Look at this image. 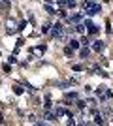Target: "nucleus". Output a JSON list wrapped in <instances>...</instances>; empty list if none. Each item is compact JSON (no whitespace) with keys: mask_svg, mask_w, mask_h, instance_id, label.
<instances>
[{"mask_svg":"<svg viewBox=\"0 0 113 126\" xmlns=\"http://www.w3.org/2000/svg\"><path fill=\"white\" fill-rule=\"evenodd\" d=\"M83 10H85L89 15H96V13H100V11H102V6L89 0V2H85V4H83Z\"/></svg>","mask_w":113,"mask_h":126,"instance_id":"f257e3e1","label":"nucleus"},{"mask_svg":"<svg viewBox=\"0 0 113 126\" xmlns=\"http://www.w3.org/2000/svg\"><path fill=\"white\" fill-rule=\"evenodd\" d=\"M51 34H53V38H59V40H64L66 34H64V28H62V25H53V30H51Z\"/></svg>","mask_w":113,"mask_h":126,"instance_id":"f03ea898","label":"nucleus"},{"mask_svg":"<svg viewBox=\"0 0 113 126\" xmlns=\"http://www.w3.org/2000/svg\"><path fill=\"white\" fill-rule=\"evenodd\" d=\"M19 28H17V21L15 19H8L6 21V32L8 34H13V32H17Z\"/></svg>","mask_w":113,"mask_h":126,"instance_id":"7ed1b4c3","label":"nucleus"},{"mask_svg":"<svg viewBox=\"0 0 113 126\" xmlns=\"http://www.w3.org/2000/svg\"><path fill=\"white\" fill-rule=\"evenodd\" d=\"M85 28H87V30H89V32H91V34H94V32H98V26L94 25V23H91V21H87V23H85Z\"/></svg>","mask_w":113,"mask_h":126,"instance_id":"20e7f679","label":"nucleus"},{"mask_svg":"<svg viewBox=\"0 0 113 126\" xmlns=\"http://www.w3.org/2000/svg\"><path fill=\"white\" fill-rule=\"evenodd\" d=\"M64 100H66V102H70V100H77V94H75V92H66Z\"/></svg>","mask_w":113,"mask_h":126,"instance_id":"39448f33","label":"nucleus"},{"mask_svg":"<svg viewBox=\"0 0 113 126\" xmlns=\"http://www.w3.org/2000/svg\"><path fill=\"white\" fill-rule=\"evenodd\" d=\"M68 21H70V23H74V25H79L81 15H72V17H68Z\"/></svg>","mask_w":113,"mask_h":126,"instance_id":"423d86ee","label":"nucleus"},{"mask_svg":"<svg viewBox=\"0 0 113 126\" xmlns=\"http://www.w3.org/2000/svg\"><path fill=\"white\" fill-rule=\"evenodd\" d=\"M96 94H98V96H102V100H104V96H106V94H109V92L106 90V87H100V89L96 90Z\"/></svg>","mask_w":113,"mask_h":126,"instance_id":"0eeeda50","label":"nucleus"},{"mask_svg":"<svg viewBox=\"0 0 113 126\" xmlns=\"http://www.w3.org/2000/svg\"><path fill=\"white\" fill-rule=\"evenodd\" d=\"M32 53H34V55H43V53H45V47H43V45H42V47H34Z\"/></svg>","mask_w":113,"mask_h":126,"instance_id":"6e6552de","label":"nucleus"},{"mask_svg":"<svg viewBox=\"0 0 113 126\" xmlns=\"http://www.w3.org/2000/svg\"><path fill=\"white\" fill-rule=\"evenodd\" d=\"M102 47H104L102 42H94V45H92V49H94V51H98V53L102 51Z\"/></svg>","mask_w":113,"mask_h":126,"instance_id":"1a4fd4ad","label":"nucleus"},{"mask_svg":"<svg viewBox=\"0 0 113 126\" xmlns=\"http://www.w3.org/2000/svg\"><path fill=\"white\" fill-rule=\"evenodd\" d=\"M94 122H96V124H104V117L96 113V115H94Z\"/></svg>","mask_w":113,"mask_h":126,"instance_id":"9d476101","label":"nucleus"},{"mask_svg":"<svg viewBox=\"0 0 113 126\" xmlns=\"http://www.w3.org/2000/svg\"><path fill=\"white\" fill-rule=\"evenodd\" d=\"M70 47L72 49H77V47H79V42H77V40H70Z\"/></svg>","mask_w":113,"mask_h":126,"instance_id":"9b49d317","label":"nucleus"},{"mask_svg":"<svg viewBox=\"0 0 113 126\" xmlns=\"http://www.w3.org/2000/svg\"><path fill=\"white\" fill-rule=\"evenodd\" d=\"M75 32L83 34V32H85V26H83V25H75Z\"/></svg>","mask_w":113,"mask_h":126,"instance_id":"f8f14e48","label":"nucleus"},{"mask_svg":"<svg viewBox=\"0 0 113 126\" xmlns=\"http://www.w3.org/2000/svg\"><path fill=\"white\" fill-rule=\"evenodd\" d=\"M45 119H47V121H55L57 115H55V113H45Z\"/></svg>","mask_w":113,"mask_h":126,"instance_id":"ddd939ff","label":"nucleus"},{"mask_svg":"<svg viewBox=\"0 0 113 126\" xmlns=\"http://www.w3.org/2000/svg\"><path fill=\"white\" fill-rule=\"evenodd\" d=\"M81 57H83V58L89 57V47H83V49H81Z\"/></svg>","mask_w":113,"mask_h":126,"instance_id":"4468645a","label":"nucleus"},{"mask_svg":"<svg viewBox=\"0 0 113 126\" xmlns=\"http://www.w3.org/2000/svg\"><path fill=\"white\" fill-rule=\"evenodd\" d=\"M72 51H74V49H72L70 45H68V47L64 49V55H66V57H70V55H72Z\"/></svg>","mask_w":113,"mask_h":126,"instance_id":"2eb2a0df","label":"nucleus"},{"mask_svg":"<svg viewBox=\"0 0 113 126\" xmlns=\"http://www.w3.org/2000/svg\"><path fill=\"white\" fill-rule=\"evenodd\" d=\"M13 89H15V94H23V89L19 87V85H17V87H13Z\"/></svg>","mask_w":113,"mask_h":126,"instance_id":"dca6fc26","label":"nucleus"},{"mask_svg":"<svg viewBox=\"0 0 113 126\" xmlns=\"http://www.w3.org/2000/svg\"><path fill=\"white\" fill-rule=\"evenodd\" d=\"M45 10H47V13H55V8H51V6H45Z\"/></svg>","mask_w":113,"mask_h":126,"instance_id":"f3484780","label":"nucleus"},{"mask_svg":"<svg viewBox=\"0 0 113 126\" xmlns=\"http://www.w3.org/2000/svg\"><path fill=\"white\" fill-rule=\"evenodd\" d=\"M42 32H43V34H45V32H49V23H45V25H43V28H42Z\"/></svg>","mask_w":113,"mask_h":126,"instance_id":"a211bd4d","label":"nucleus"},{"mask_svg":"<svg viewBox=\"0 0 113 126\" xmlns=\"http://www.w3.org/2000/svg\"><path fill=\"white\" fill-rule=\"evenodd\" d=\"M6 2H11V0H6Z\"/></svg>","mask_w":113,"mask_h":126,"instance_id":"6ab92c4d","label":"nucleus"}]
</instances>
